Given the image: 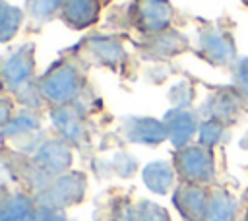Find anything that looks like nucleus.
<instances>
[{
  "mask_svg": "<svg viewBox=\"0 0 248 221\" xmlns=\"http://www.w3.org/2000/svg\"><path fill=\"white\" fill-rule=\"evenodd\" d=\"M83 87V76L72 60H56L39 79V91L52 107L70 105Z\"/></svg>",
  "mask_w": 248,
  "mask_h": 221,
  "instance_id": "1",
  "label": "nucleus"
},
{
  "mask_svg": "<svg viewBox=\"0 0 248 221\" xmlns=\"http://www.w3.org/2000/svg\"><path fill=\"white\" fill-rule=\"evenodd\" d=\"M33 74H35V47L29 43L16 48L0 64V79L4 87L14 95H19L31 87Z\"/></svg>",
  "mask_w": 248,
  "mask_h": 221,
  "instance_id": "2",
  "label": "nucleus"
},
{
  "mask_svg": "<svg viewBox=\"0 0 248 221\" xmlns=\"http://www.w3.org/2000/svg\"><path fill=\"white\" fill-rule=\"evenodd\" d=\"M132 17L140 31L161 33L170 23L172 8H170L169 0H136Z\"/></svg>",
  "mask_w": 248,
  "mask_h": 221,
  "instance_id": "3",
  "label": "nucleus"
},
{
  "mask_svg": "<svg viewBox=\"0 0 248 221\" xmlns=\"http://www.w3.org/2000/svg\"><path fill=\"white\" fill-rule=\"evenodd\" d=\"M176 167L180 174L190 182H207L213 176L211 153L200 145L184 147L176 155Z\"/></svg>",
  "mask_w": 248,
  "mask_h": 221,
  "instance_id": "4",
  "label": "nucleus"
},
{
  "mask_svg": "<svg viewBox=\"0 0 248 221\" xmlns=\"http://www.w3.org/2000/svg\"><path fill=\"white\" fill-rule=\"evenodd\" d=\"M50 120L64 136V140L70 142H81L87 136V120H85V110L79 105H60L50 110Z\"/></svg>",
  "mask_w": 248,
  "mask_h": 221,
  "instance_id": "5",
  "label": "nucleus"
},
{
  "mask_svg": "<svg viewBox=\"0 0 248 221\" xmlns=\"http://www.w3.org/2000/svg\"><path fill=\"white\" fill-rule=\"evenodd\" d=\"M85 54L91 58V62L107 68H116L120 62H124L126 52L122 43L112 35H93L85 39L83 43Z\"/></svg>",
  "mask_w": 248,
  "mask_h": 221,
  "instance_id": "6",
  "label": "nucleus"
},
{
  "mask_svg": "<svg viewBox=\"0 0 248 221\" xmlns=\"http://www.w3.org/2000/svg\"><path fill=\"white\" fill-rule=\"evenodd\" d=\"M58 14L70 29L81 31L91 27L99 19L101 2L99 0H62Z\"/></svg>",
  "mask_w": 248,
  "mask_h": 221,
  "instance_id": "7",
  "label": "nucleus"
},
{
  "mask_svg": "<svg viewBox=\"0 0 248 221\" xmlns=\"http://www.w3.org/2000/svg\"><path fill=\"white\" fill-rule=\"evenodd\" d=\"M124 134L130 142H136V143H161L169 134H167V126L165 122L161 120H155V118H138V116H132V118H126L124 122Z\"/></svg>",
  "mask_w": 248,
  "mask_h": 221,
  "instance_id": "8",
  "label": "nucleus"
},
{
  "mask_svg": "<svg viewBox=\"0 0 248 221\" xmlns=\"http://www.w3.org/2000/svg\"><path fill=\"white\" fill-rule=\"evenodd\" d=\"M207 198L209 196L205 194L203 188H200L196 184H188V186H180L176 190L174 204L188 221H203Z\"/></svg>",
  "mask_w": 248,
  "mask_h": 221,
  "instance_id": "9",
  "label": "nucleus"
},
{
  "mask_svg": "<svg viewBox=\"0 0 248 221\" xmlns=\"http://www.w3.org/2000/svg\"><path fill=\"white\" fill-rule=\"evenodd\" d=\"M165 126L170 142L176 147H182L196 132V118L188 109L174 107L165 114Z\"/></svg>",
  "mask_w": 248,
  "mask_h": 221,
  "instance_id": "10",
  "label": "nucleus"
},
{
  "mask_svg": "<svg viewBox=\"0 0 248 221\" xmlns=\"http://www.w3.org/2000/svg\"><path fill=\"white\" fill-rule=\"evenodd\" d=\"M236 217V202L227 192H215L207 198V207L203 221H234Z\"/></svg>",
  "mask_w": 248,
  "mask_h": 221,
  "instance_id": "11",
  "label": "nucleus"
},
{
  "mask_svg": "<svg viewBox=\"0 0 248 221\" xmlns=\"http://www.w3.org/2000/svg\"><path fill=\"white\" fill-rule=\"evenodd\" d=\"M21 23H23L21 8H17L6 0H0V43L12 41L17 35Z\"/></svg>",
  "mask_w": 248,
  "mask_h": 221,
  "instance_id": "12",
  "label": "nucleus"
},
{
  "mask_svg": "<svg viewBox=\"0 0 248 221\" xmlns=\"http://www.w3.org/2000/svg\"><path fill=\"white\" fill-rule=\"evenodd\" d=\"M39 161L43 167H50V171H62V167L70 163V151L64 142L48 140L39 149Z\"/></svg>",
  "mask_w": 248,
  "mask_h": 221,
  "instance_id": "13",
  "label": "nucleus"
},
{
  "mask_svg": "<svg viewBox=\"0 0 248 221\" xmlns=\"http://www.w3.org/2000/svg\"><path fill=\"white\" fill-rule=\"evenodd\" d=\"M143 180L145 184L157 192V194H165L170 184H172V169L169 163L165 161H155V163H149L143 171Z\"/></svg>",
  "mask_w": 248,
  "mask_h": 221,
  "instance_id": "14",
  "label": "nucleus"
},
{
  "mask_svg": "<svg viewBox=\"0 0 248 221\" xmlns=\"http://www.w3.org/2000/svg\"><path fill=\"white\" fill-rule=\"evenodd\" d=\"M186 45V39L176 33V31H161L157 33L149 43H147V50H151L153 54H159V56H170V54H176L184 48Z\"/></svg>",
  "mask_w": 248,
  "mask_h": 221,
  "instance_id": "15",
  "label": "nucleus"
},
{
  "mask_svg": "<svg viewBox=\"0 0 248 221\" xmlns=\"http://www.w3.org/2000/svg\"><path fill=\"white\" fill-rule=\"evenodd\" d=\"M202 48L205 52L207 58H211L213 62H227L232 56V45L229 39H225L223 35L217 33H209L202 39Z\"/></svg>",
  "mask_w": 248,
  "mask_h": 221,
  "instance_id": "16",
  "label": "nucleus"
},
{
  "mask_svg": "<svg viewBox=\"0 0 248 221\" xmlns=\"http://www.w3.org/2000/svg\"><path fill=\"white\" fill-rule=\"evenodd\" d=\"M211 114H213V120H219V122H225L227 118L232 116V112L236 110L238 107V97L232 95V93H219L211 99Z\"/></svg>",
  "mask_w": 248,
  "mask_h": 221,
  "instance_id": "17",
  "label": "nucleus"
},
{
  "mask_svg": "<svg viewBox=\"0 0 248 221\" xmlns=\"http://www.w3.org/2000/svg\"><path fill=\"white\" fill-rule=\"evenodd\" d=\"M25 6H27V12L33 19L46 21L56 12H60L62 0H25Z\"/></svg>",
  "mask_w": 248,
  "mask_h": 221,
  "instance_id": "18",
  "label": "nucleus"
},
{
  "mask_svg": "<svg viewBox=\"0 0 248 221\" xmlns=\"http://www.w3.org/2000/svg\"><path fill=\"white\" fill-rule=\"evenodd\" d=\"M221 134H223V122L211 118V120H207V122L202 124V128H200V142L203 145L211 147V145H215L219 142Z\"/></svg>",
  "mask_w": 248,
  "mask_h": 221,
  "instance_id": "19",
  "label": "nucleus"
},
{
  "mask_svg": "<svg viewBox=\"0 0 248 221\" xmlns=\"http://www.w3.org/2000/svg\"><path fill=\"white\" fill-rule=\"evenodd\" d=\"M27 213H29V205L23 198H14L6 209H4V215L2 219L4 221H25L27 219Z\"/></svg>",
  "mask_w": 248,
  "mask_h": 221,
  "instance_id": "20",
  "label": "nucleus"
},
{
  "mask_svg": "<svg viewBox=\"0 0 248 221\" xmlns=\"http://www.w3.org/2000/svg\"><path fill=\"white\" fill-rule=\"evenodd\" d=\"M138 221H169V217L161 207L153 204H143V209L138 213Z\"/></svg>",
  "mask_w": 248,
  "mask_h": 221,
  "instance_id": "21",
  "label": "nucleus"
},
{
  "mask_svg": "<svg viewBox=\"0 0 248 221\" xmlns=\"http://www.w3.org/2000/svg\"><path fill=\"white\" fill-rule=\"evenodd\" d=\"M12 114H14V103L8 97L0 95V128H4L12 120Z\"/></svg>",
  "mask_w": 248,
  "mask_h": 221,
  "instance_id": "22",
  "label": "nucleus"
},
{
  "mask_svg": "<svg viewBox=\"0 0 248 221\" xmlns=\"http://www.w3.org/2000/svg\"><path fill=\"white\" fill-rule=\"evenodd\" d=\"M238 81H240V85L248 91V58L238 66Z\"/></svg>",
  "mask_w": 248,
  "mask_h": 221,
  "instance_id": "23",
  "label": "nucleus"
},
{
  "mask_svg": "<svg viewBox=\"0 0 248 221\" xmlns=\"http://www.w3.org/2000/svg\"><path fill=\"white\" fill-rule=\"evenodd\" d=\"M244 221H248V211H246V217H244Z\"/></svg>",
  "mask_w": 248,
  "mask_h": 221,
  "instance_id": "24",
  "label": "nucleus"
},
{
  "mask_svg": "<svg viewBox=\"0 0 248 221\" xmlns=\"http://www.w3.org/2000/svg\"><path fill=\"white\" fill-rule=\"evenodd\" d=\"M246 2H248V0H246Z\"/></svg>",
  "mask_w": 248,
  "mask_h": 221,
  "instance_id": "25",
  "label": "nucleus"
}]
</instances>
